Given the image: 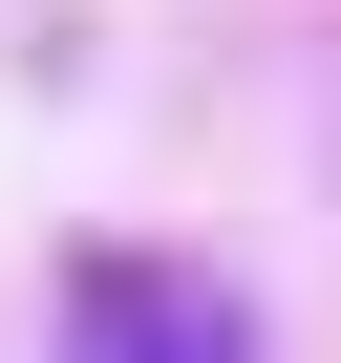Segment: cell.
Segmentation results:
<instances>
[{
	"label": "cell",
	"mask_w": 341,
	"mask_h": 363,
	"mask_svg": "<svg viewBox=\"0 0 341 363\" xmlns=\"http://www.w3.org/2000/svg\"><path fill=\"white\" fill-rule=\"evenodd\" d=\"M64 320H86V342H256V320H235V278H170V257H86V278H64Z\"/></svg>",
	"instance_id": "1"
}]
</instances>
